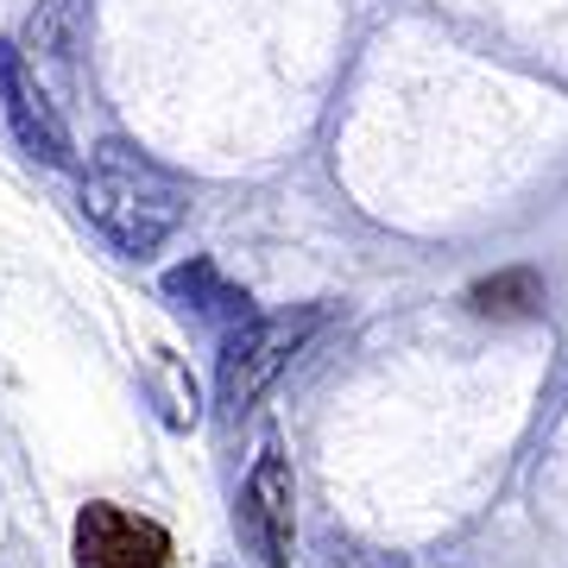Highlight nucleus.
Here are the masks:
<instances>
[{
  "mask_svg": "<svg viewBox=\"0 0 568 568\" xmlns=\"http://www.w3.org/2000/svg\"><path fill=\"white\" fill-rule=\"evenodd\" d=\"M183 209H190L183 203V183L171 178L164 164H152L145 152H133V145H121V140L95 145L89 178H82V215L102 227L108 246L145 260V253H159V246L178 234Z\"/></svg>",
  "mask_w": 568,
  "mask_h": 568,
  "instance_id": "obj_1",
  "label": "nucleus"
},
{
  "mask_svg": "<svg viewBox=\"0 0 568 568\" xmlns=\"http://www.w3.org/2000/svg\"><path fill=\"white\" fill-rule=\"evenodd\" d=\"M316 323H323V310L304 304V310H278V316H253L246 328L227 335L222 366H215V392H222L227 417H241V410L260 405L265 392H272V379L291 366V354L316 335Z\"/></svg>",
  "mask_w": 568,
  "mask_h": 568,
  "instance_id": "obj_2",
  "label": "nucleus"
},
{
  "mask_svg": "<svg viewBox=\"0 0 568 568\" xmlns=\"http://www.w3.org/2000/svg\"><path fill=\"white\" fill-rule=\"evenodd\" d=\"M234 530H241L246 556H260L265 568H291V544H297V480L278 443H265L253 455V474L241 480L234 499Z\"/></svg>",
  "mask_w": 568,
  "mask_h": 568,
  "instance_id": "obj_3",
  "label": "nucleus"
},
{
  "mask_svg": "<svg viewBox=\"0 0 568 568\" xmlns=\"http://www.w3.org/2000/svg\"><path fill=\"white\" fill-rule=\"evenodd\" d=\"M0 114H7L13 140H20L39 164H51V171H70V164H77V145H70V133H63L39 70L26 63L20 39H0Z\"/></svg>",
  "mask_w": 568,
  "mask_h": 568,
  "instance_id": "obj_4",
  "label": "nucleus"
},
{
  "mask_svg": "<svg viewBox=\"0 0 568 568\" xmlns=\"http://www.w3.org/2000/svg\"><path fill=\"white\" fill-rule=\"evenodd\" d=\"M77 568H171V530L114 499H89L77 511Z\"/></svg>",
  "mask_w": 568,
  "mask_h": 568,
  "instance_id": "obj_5",
  "label": "nucleus"
},
{
  "mask_svg": "<svg viewBox=\"0 0 568 568\" xmlns=\"http://www.w3.org/2000/svg\"><path fill=\"white\" fill-rule=\"evenodd\" d=\"M164 297H171L178 310H196L203 323L227 328V335L253 323V297L234 291V284L222 278V265L203 260V253H196L190 265H171V272H164Z\"/></svg>",
  "mask_w": 568,
  "mask_h": 568,
  "instance_id": "obj_6",
  "label": "nucleus"
},
{
  "mask_svg": "<svg viewBox=\"0 0 568 568\" xmlns=\"http://www.w3.org/2000/svg\"><path fill=\"white\" fill-rule=\"evenodd\" d=\"M467 310L474 316H493V323H518V316H537L544 310V278L530 265H506L467 291Z\"/></svg>",
  "mask_w": 568,
  "mask_h": 568,
  "instance_id": "obj_7",
  "label": "nucleus"
}]
</instances>
